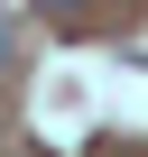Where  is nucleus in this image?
I'll use <instances>...</instances> for the list:
<instances>
[]
</instances>
